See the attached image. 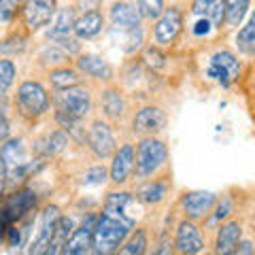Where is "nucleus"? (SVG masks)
Here are the masks:
<instances>
[{
  "label": "nucleus",
  "mask_w": 255,
  "mask_h": 255,
  "mask_svg": "<svg viewBox=\"0 0 255 255\" xmlns=\"http://www.w3.org/2000/svg\"><path fill=\"white\" fill-rule=\"evenodd\" d=\"M215 200H217V194L213 191H204V189H189L183 191L179 198V209L183 213V217L196 223H204V219L209 217V213L213 209Z\"/></svg>",
  "instance_id": "nucleus-11"
},
{
  "label": "nucleus",
  "mask_w": 255,
  "mask_h": 255,
  "mask_svg": "<svg viewBox=\"0 0 255 255\" xmlns=\"http://www.w3.org/2000/svg\"><path fill=\"white\" fill-rule=\"evenodd\" d=\"M147 247H149L147 230L134 226V230L128 234V238L122 243V247L117 249V253H122V255H142V253H147Z\"/></svg>",
  "instance_id": "nucleus-26"
},
{
  "label": "nucleus",
  "mask_w": 255,
  "mask_h": 255,
  "mask_svg": "<svg viewBox=\"0 0 255 255\" xmlns=\"http://www.w3.org/2000/svg\"><path fill=\"white\" fill-rule=\"evenodd\" d=\"M75 68L81 73L83 77L92 79L98 83H111L115 81V68L107 58L96 53H79L75 58Z\"/></svg>",
  "instance_id": "nucleus-15"
},
{
  "label": "nucleus",
  "mask_w": 255,
  "mask_h": 255,
  "mask_svg": "<svg viewBox=\"0 0 255 255\" xmlns=\"http://www.w3.org/2000/svg\"><path fill=\"white\" fill-rule=\"evenodd\" d=\"M170 151L164 138L159 136H142L134 145V177L136 181L151 179L157 174L168 172Z\"/></svg>",
  "instance_id": "nucleus-2"
},
{
  "label": "nucleus",
  "mask_w": 255,
  "mask_h": 255,
  "mask_svg": "<svg viewBox=\"0 0 255 255\" xmlns=\"http://www.w3.org/2000/svg\"><path fill=\"white\" fill-rule=\"evenodd\" d=\"M153 26L149 30V38L151 43L162 47V49H168L174 43L179 41L183 26H185V11L181 9L179 4H166V9L162 11L159 17H155Z\"/></svg>",
  "instance_id": "nucleus-5"
},
{
  "label": "nucleus",
  "mask_w": 255,
  "mask_h": 255,
  "mask_svg": "<svg viewBox=\"0 0 255 255\" xmlns=\"http://www.w3.org/2000/svg\"><path fill=\"white\" fill-rule=\"evenodd\" d=\"M168 126V113L159 105H142L130 119V132L134 136H159Z\"/></svg>",
  "instance_id": "nucleus-8"
},
{
  "label": "nucleus",
  "mask_w": 255,
  "mask_h": 255,
  "mask_svg": "<svg viewBox=\"0 0 255 255\" xmlns=\"http://www.w3.org/2000/svg\"><path fill=\"white\" fill-rule=\"evenodd\" d=\"M170 189H172V179L168 177V172H164V174H157V177L138 181V187L134 189V196H136V200L142 206L153 209V206H159L162 202H166Z\"/></svg>",
  "instance_id": "nucleus-14"
},
{
  "label": "nucleus",
  "mask_w": 255,
  "mask_h": 255,
  "mask_svg": "<svg viewBox=\"0 0 255 255\" xmlns=\"http://www.w3.org/2000/svg\"><path fill=\"white\" fill-rule=\"evenodd\" d=\"M145 41H147V32H145V28H142V26L126 32V34H124V51L128 55L136 53V51H140V47L145 45Z\"/></svg>",
  "instance_id": "nucleus-35"
},
{
  "label": "nucleus",
  "mask_w": 255,
  "mask_h": 255,
  "mask_svg": "<svg viewBox=\"0 0 255 255\" xmlns=\"http://www.w3.org/2000/svg\"><path fill=\"white\" fill-rule=\"evenodd\" d=\"M107 30V15L98 9H85L83 13H77L75 26H73V36L79 41H94L102 32Z\"/></svg>",
  "instance_id": "nucleus-17"
},
{
  "label": "nucleus",
  "mask_w": 255,
  "mask_h": 255,
  "mask_svg": "<svg viewBox=\"0 0 255 255\" xmlns=\"http://www.w3.org/2000/svg\"><path fill=\"white\" fill-rule=\"evenodd\" d=\"M6 187H9V177H6V166L0 157V198L6 194Z\"/></svg>",
  "instance_id": "nucleus-41"
},
{
  "label": "nucleus",
  "mask_w": 255,
  "mask_h": 255,
  "mask_svg": "<svg viewBox=\"0 0 255 255\" xmlns=\"http://www.w3.org/2000/svg\"><path fill=\"white\" fill-rule=\"evenodd\" d=\"M98 111L100 117L109 124H122L128 117V98L126 92L117 83H105V87L98 94Z\"/></svg>",
  "instance_id": "nucleus-10"
},
{
  "label": "nucleus",
  "mask_w": 255,
  "mask_h": 255,
  "mask_svg": "<svg viewBox=\"0 0 255 255\" xmlns=\"http://www.w3.org/2000/svg\"><path fill=\"white\" fill-rule=\"evenodd\" d=\"M13 109L26 122H38L51 109V96L41 81L28 79L17 85L13 94Z\"/></svg>",
  "instance_id": "nucleus-3"
},
{
  "label": "nucleus",
  "mask_w": 255,
  "mask_h": 255,
  "mask_svg": "<svg viewBox=\"0 0 255 255\" xmlns=\"http://www.w3.org/2000/svg\"><path fill=\"white\" fill-rule=\"evenodd\" d=\"M23 0H0V23H9L19 15Z\"/></svg>",
  "instance_id": "nucleus-38"
},
{
  "label": "nucleus",
  "mask_w": 255,
  "mask_h": 255,
  "mask_svg": "<svg viewBox=\"0 0 255 255\" xmlns=\"http://www.w3.org/2000/svg\"><path fill=\"white\" fill-rule=\"evenodd\" d=\"M234 253H236V255H253V253H255L253 241H251V238H245V234H243V238H241V241H238V245H236Z\"/></svg>",
  "instance_id": "nucleus-39"
},
{
  "label": "nucleus",
  "mask_w": 255,
  "mask_h": 255,
  "mask_svg": "<svg viewBox=\"0 0 255 255\" xmlns=\"http://www.w3.org/2000/svg\"><path fill=\"white\" fill-rule=\"evenodd\" d=\"M236 49L238 53H243L245 58H253L255 53V19L249 15V19L243 23V28L236 32Z\"/></svg>",
  "instance_id": "nucleus-29"
},
{
  "label": "nucleus",
  "mask_w": 255,
  "mask_h": 255,
  "mask_svg": "<svg viewBox=\"0 0 255 255\" xmlns=\"http://www.w3.org/2000/svg\"><path fill=\"white\" fill-rule=\"evenodd\" d=\"M51 102L55 111H62V113L83 119V122L94 111V94L85 83L66 87V90H53Z\"/></svg>",
  "instance_id": "nucleus-6"
},
{
  "label": "nucleus",
  "mask_w": 255,
  "mask_h": 255,
  "mask_svg": "<svg viewBox=\"0 0 255 255\" xmlns=\"http://www.w3.org/2000/svg\"><path fill=\"white\" fill-rule=\"evenodd\" d=\"M68 62H70V58L60 49V47H55L53 43H47L43 49L38 51V64H41L43 68H47V70L64 66V64H68Z\"/></svg>",
  "instance_id": "nucleus-32"
},
{
  "label": "nucleus",
  "mask_w": 255,
  "mask_h": 255,
  "mask_svg": "<svg viewBox=\"0 0 255 255\" xmlns=\"http://www.w3.org/2000/svg\"><path fill=\"white\" fill-rule=\"evenodd\" d=\"M77 19V4H64L58 6L51 17V30L49 36H68L73 34V26Z\"/></svg>",
  "instance_id": "nucleus-22"
},
{
  "label": "nucleus",
  "mask_w": 255,
  "mask_h": 255,
  "mask_svg": "<svg viewBox=\"0 0 255 255\" xmlns=\"http://www.w3.org/2000/svg\"><path fill=\"white\" fill-rule=\"evenodd\" d=\"M55 9H58V0H23L19 17L28 32H38L49 26Z\"/></svg>",
  "instance_id": "nucleus-13"
},
{
  "label": "nucleus",
  "mask_w": 255,
  "mask_h": 255,
  "mask_svg": "<svg viewBox=\"0 0 255 255\" xmlns=\"http://www.w3.org/2000/svg\"><path fill=\"white\" fill-rule=\"evenodd\" d=\"M81 183L83 185H105V183H109V168L102 164L90 166V168L83 172Z\"/></svg>",
  "instance_id": "nucleus-37"
},
{
  "label": "nucleus",
  "mask_w": 255,
  "mask_h": 255,
  "mask_svg": "<svg viewBox=\"0 0 255 255\" xmlns=\"http://www.w3.org/2000/svg\"><path fill=\"white\" fill-rule=\"evenodd\" d=\"M49 43H53L55 47H60V49L66 53L70 60L77 58V55L83 51L81 41H79L77 36H73V34H68V36H49Z\"/></svg>",
  "instance_id": "nucleus-34"
},
{
  "label": "nucleus",
  "mask_w": 255,
  "mask_h": 255,
  "mask_svg": "<svg viewBox=\"0 0 255 255\" xmlns=\"http://www.w3.org/2000/svg\"><path fill=\"white\" fill-rule=\"evenodd\" d=\"M241 75H243V62L238 58V53L228 49V47H219L206 58V66H204L206 81L221 87H230L241 79Z\"/></svg>",
  "instance_id": "nucleus-4"
},
{
  "label": "nucleus",
  "mask_w": 255,
  "mask_h": 255,
  "mask_svg": "<svg viewBox=\"0 0 255 255\" xmlns=\"http://www.w3.org/2000/svg\"><path fill=\"white\" fill-rule=\"evenodd\" d=\"M189 15L194 17L209 19L217 30L226 26V9H223V0H191L189 4Z\"/></svg>",
  "instance_id": "nucleus-21"
},
{
  "label": "nucleus",
  "mask_w": 255,
  "mask_h": 255,
  "mask_svg": "<svg viewBox=\"0 0 255 255\" xmlns=\"http://www.w3.org/2000/svg\"><path fill=\"white\" fill-rule=\"evenodd\" d=\"M60 209L55 204H47L45 209L41 211V219H38V234L36 238L30 243V249L28 253H34V255H41L47 251V245L51 241V234H53V228H55V221L60 217Z\"/></svg>",
  "instance_id": "nucleus-20"
},
{
  "label": "nucleus",
  "mask_w": 255,
  "mask_h": 255,
  "mask_svg": "<svg viewBox=\"0 0 255 255\" xmlns=\"http://www.w3.org/2000/svg\"><path fill=\"white\" fill-rule=\"evenodd\" d=\"M96 217L98 213H90L85 215V219L73 228L66 245H64V251L66 255H85L92 253V234H94V226H96Z\"/></svg>",
  "instance_id": "nucleus-19"
},
{
  "label": "nucleus",
  "mask_w": 255,
  "mask_h": 255,
  "mask_svg": "<svg viewBox=\"0 0 255 255\" xmlns=\"http://www.w3.org/2000/svg\"><path fill=\"white\" fill-rule=\"evenodd\" d=\"M83 79L85 77L79 73L75 66H70V64H64V66L47 70V81H49V85L53 87V90H66V87L85 83Z\"/></svg>",
  "instance_id": "nucleus-24"
},
{
  "label": "nucleus",
  "mask_w": 255,
  "mask_h": 255,
  "mask_svg": "<svg viewBox=\"0 0 255 255\" xmlns=\"http://www.w3.org/2000/svg\"><path fill=\"white\" fill-rule=\"evenodd\" d=\"M134 6L142 21H153L166 9V0H134Z\"/></svg>",
  "instance_id": "nucleus-33"
},
{
  "label": "nucleus",
  "mask_w": 255,
  "mask_h": 255,
  "mask_svg": "<svg viewBox=\"0 0 255 255\" xmlns=\"http://www.w3.org/2000/svg\"><path fill=\"white\" fill-rule=\"evenodd\" d=\"M245 234V226L243 221H238L234 217L226 219L215 228V241H213V253L217 255H232L238 241Z\"/></svg>",
  "instance_id": "nucleus-18"
},
{
  "label": "nucleus",
  "mask_w": 255,
  "mask_h": 255,
  "mask_svg": "<svg viewBox=\"0 0 255 255\" xmlns=\"http://www.w3.org/2000/svg\"><path fill=\"white\" fill-rule=\"evenodd\" d=\"M136 226V219L126 215L124 211L115 206H102V213H98L92 234V253L109 255L117 253L122 243L128 238V234Z\"/></svg>",
  "instance_id": "nucleus-1"
},
{
  "label": "nucleus",
  "mask_w": 255,
  "mask_h": 255,
  "mask_svg": "<svg viewBox=\"0 0 255 255\" xmlns=\"http://www.w3.org/2000/svg\"><path fill=\"white\" fill-rule=\"evenodd\" d=\"M140 64L147 66L149 70H153V73H159V70H164L166 64H168V53H166V49H162V47H157L153 43L142 45L140 47Z\"/></svg>",
  "instance_id": "nucleus-27"
},
{
  "label": "nucleus",
  "mask_w": 255,
  "mask_h": 255,
  "mask_svg": "<svg viewBox=\"0 0 255 255\" xmlns=\"http://www.w3.org/2000/svg\"><path fill=\"white\" fill-rule=\"evenodd\" d=\"M102 0H79L77 6H85V9H98Z\"/></svg>",
  "instance_id": "nucleus-42"
},
{
  "label": "nucleus",
  "mask_w": 255,
  "mask_h": 255,
  "mask_svg": "<svg viewBox=\"0 0 255 255\" xmlns=\"http://www.w3.org/2000/svg\"><path fill=\"white\" fill-rule=\"evenodd\" d=\"M26 43H28L26 36L19 34V32H13L9 38H4V41L0 43V51H2L6 58H13V55H17V53H23Z\"/></svg>",
  "instance_id": "nucleus-36"
},
{
  "label": "nucleus",
  "mask_w": 255,
  "mask_h": 255,
  "mask_svg": "<svg viewBox=\"0 0 255 255\" xmlns=\"http://www.w3.org/2000/svg\"><path fill=\"white\" fill-rule=\"evenodd\" d=\"M11 136V122L4 115V111H0V142H4Z\"/></svg>",
  "instance_id": "nucleus-40"
},
{
  "label": "nucleus",
  "mask_w": 255,
  "mask_h": 255,
  "mask_svg": "<svg viewBox=\"0 0 255 255\" xmlns=\"http://www.w3.org/2000/svg\"><path fill=\"white\" fill-rule=\"evenodd\" d=\"M107 21H109L111 30L122 32V34L142 26V19L136 11V6H134V2H130V0H115L109 9Z\"/></svg>",
  "instance_id": "nucleus-16"
},
{
  "label": "nucleus",
  "mask_w": 255,
  "mask_h": 255,
  "mask_svg": "<svg viewBox=\"0 0 255 255\" xmlns=\"http://www.w3.org/2000/svg\"><path fill=\"white\" fill-rule=\"evenodd\" d=\"M109 183L113 187H124L134 177V142H122L109 157Z\"/></svg>",
  "instance_id": "nucleus-12"
},
{
  "label": "nucleus",
  "mask_w": 255,
  "mask_h": 255,
  "mask_svg": "<svg viewBox=\"0 0 255 255\" xmlns=\"http://www.w3.org/2000/svg\"><path fill=\"white\" fill-rule=\"evenodd\" d=\"M204 249H206V238L202 232V226L183 217L177 223V228H174L172 251L181 255H198L204 253Z\"/></svg>",
  "instance_id": "nucleus-9"
},
{
  "label": "nucleus",
  "mask_w": 255,
  "mask_h": 255,
  "mask_svg": "<svg viewBox=\"0 0 255 255\" xmlns=\"http://www.w3.org/2000/svg\"><path fill=\"white\" fill-rule=\"evenodd\" d=\"M68 142H70V136L64 130H60V128H55V130H51L47 136L41 140V153L47 155V157H53V155H60L66 151L68 147Z\"/></svg>",
  "instance_id": "nucleus-28"
},
{
  "label": "nucleus",
  "mask_w": 255,
  "mask_h": 255,
  "mask_svg": "<svg viewBox=\"0 0 255 255\" xmlns=\"http://www.w3.org/2000/svg\"><path fill=\"white\" fill-rule=\"evenodd\" d=\"M75 228V221L66 217V215H60L58 221H55V228H53V234H51V241L47 245V255H58L64 251V245H66L70 232Z\"/></svg>",
  "instance_id": "nucleus-25"
},
{
  "label": "nucleus",
  "mask_w": 255,
  "mask_h": 255,
  "mask_svg": "<svg viewBox=\"0 0 255 255\" xmlns=\"http://www.w3.org/2000/svg\"><path fill=\"white\" fill-rule=\"evenodd\" d=\"M234 213H236L234 196H230L228 191H226V194L217 196V200H215L213 209H211V213H209V217L204 219V228L215 230V228L219 226V223H223V221L230 219V217H234Z\"/></svg>",
  "instance_id": "nucleus-23"
},
{
  "label": "nucleus",
  "mask_w": 255,
  "mask_h": 255,
  "mask_svg": "<svg viewBox=\"0 0 255 255\" xmlns=\"http://www.w3.org/2000/svg\"><path fill=\"white\" fill-rule=\"evenodd\" d=\"M85 145L92 151L96 159H109L117 149V136L113 130V124H109L107 119L96 117L92 119L85 128Z\"/></svg>",
  "instance_id": "nucleus-7"
},
{
  "label": "nucleus",
  "mask_w": 255,
  "mask_h": 255,
  "mask_svg": "<svg viewBox=\"0 0 255 255\" xmlns=\"http://www.w3.org/2000/svg\"><path fill=\"white\" fill-rule=\"evenodd\" d=\"M223 9H226V26L236 28L245 19V15L251 9V0H223Z\"/></svg>",
  "instance_id": "nucleus-31"
},
{
  "label": "nucleus",
  "mask_w": 255,
  "mask_h": 255,
  "mask_svg": "<svg viewBox=\"0 0 255 255\" xmlns=\"http://www.w3.org/2000/svg\"><path fill=\"white\" fill-rule=\"evenodd\" d=\"M15 79H17V64L11 58H0V102L9 98Z\"/></svg>",
  "instance_id": "nucleus-30"
}]
</instances>
